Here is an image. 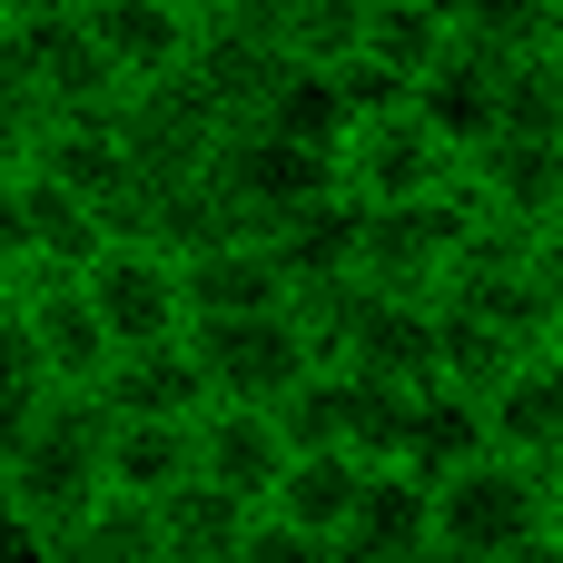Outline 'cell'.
<instances>
[{"mask_svg": "<svg viewBox=\"0 0 563 563\" xmlns=\"http://www.w3.org/2000/svg\"><path fill=\"white\" fill-rule=\"evenodd\" d=\"M198 485V416H109V495L168 505Z\"/></svg>", "mask_w": 563, "mask_h": 563, "instance_id": "cell-18", "label": "cell"}, {"mask_svg": "<svg viewBox=\"0 0 563 563\" xmlns=\"http://www.w3.org/2000/svg\"><path fill=\"white\" fill-rule=\"evenodd\" d=\"M188 356H198L208 406H257V416H277V406L327 366L297 307H277V317H228V327H188Z\"/></svg>", "mask_w": 563, "mask_h": 563, "instance_id": "cell-2", "label": "cell"}, {"mask_svg": "<svg viewBox=\"0 0 563 563\" xmlns=\"http://www.w3.org/2000/svg\"><path fill=\"white\" fill-rule=\"evenodd\" d=\"M554 40H563V0H554Z\"/></svg>", "mask_w": 563, "mask_h": 563, "instance_id": "cell-42", "label": "cell"}, {"mask_svg": "<svg viewBox=\"0 0 563 563\" xmlns=\"http://www.w3.org/2000/svg\"><path fill=\"white\" fill-rule=\"evenodd\" d=\"M495 139H563L554 59H505V129H495Z\"/></svg>", "mask_w": 563, "mask_h": 563, "instance_id": "cell-29", "label": "cell"}, {"mask_svg": "<svg viewBox=\"0 0 563 563\" xmlns=\"http://www.w3.org/2000/svg\"><path fill=\"white\" fill-rule=\"evenodd\" d=\"M336 386H346V406H336V445L366 465V475H396L406 465V386H376V376H346L336 366Z\"/></svg>", "mask_w": 563, "mask_h": 563, "instance_id": "cell-26", "label": "cell"}, {"mask_svg": "<svg viewBox=\"0 0 563 563\" xmlns=\"http://www.w3.org/2000/svg\"><path fill=\"white\" fill-rule=\"evenodd\" d=\"M0 267H20V178H0Z\"/></svg>", "mask_w": 563, "mask_h": 563, "instance_id": "cell-35", "label": "cell"}, {"mask_svg": "<svg viewBox=\"0 0 563 563\" xmlns=\"http://www.w3.org/2000/svg\"><path fill=\"white\" fill-rule=\"evenodd\" d=\"M158 10H178L188 30H208V20H218V0H158Z\"/></svg>", "mask_w": 563, "mask_h": 563, "instance_id": "cell-37", "label": "cell"}, {"mask_svg": "<svg viewBox=\"0 0 563 563\" xmlns=\"http://www.w3.org/2000/svg\"><path fill=\"white\" fill-rule=\"evenodd\" d=\"M544 59H554V79H563V40H554V49H544Z\"/></svg>", "mask_w": 563, "mask_h": 563, "instance_id": "cell-41", "label": "cell"}, {"mask_svg": "<svg viewBox=\"0 0 563 563\" xmlns=\"http://www.w3.org/2000/svg\"><path fill=\"white\" fill-rule=\"evenodd\" d=\"M495 563H563V534H554V525H544V534H525V544H505V554H495Z\"/></svg>", "mask_w": 563, "mask_h": 563, "instance_id": "cell-36", "label": "cell"}, {"mask_svg": "<svg viewBox=\"0 0 563 563\" xmlns=\"http://www.w3.org/2000/svg\"><path fill=\"white\" fill-rule=\"evenodd\" d=\"M0 495H10V515L49 544V534H69L99 495H109V416H99V396H40V416H30V435H20V455H10V475H0Z\"/></svg>", "mask_w": 563, "mask_h": 563, "instance_id": "cell-1", "label": "cell"}, {"mask_svg": "<svg viewBox=\"0 0 563 563\" xmlns=\"http://www.w3.org/2000/svg\"><path fill=\"white\" fill-rule=\"evenodd\" d=\"M0 563H49V554H40V534L10 515V495H0Z\"/></svg>", "mask_w": 563, "mask_h": 563, "instance_id": "cell-33", "label": "cell"}, {"mask_svg": "<svg viewBox=\"0 0 563 563\" xmlns=\"http://www.w3.org/2000/svg\"><path fill=\"white\" fill-rule=\"evenodd\" d=\"M544 525H554V534H563V465H554V475H544Z\"/></svg>", "mask_w": 563, "mask_h": 563, "instance_id": "cell-38", "label": "cell"}, {"mask_svg": "<svg viewBox=\"0 0 563 563\" xmlns=\"http://www.w3.org/2000/svg\"><path fill=\"white\" fill-rule=\"evenodd\" d=\"M238 563H336L327 534H297V525H277V515H257L247 534H238Z\"/></svg>", "mask_w": 563, "mask_h": 563, "instance_id": "cell-30", "label": "cell"}, {"mask_svg": "<svg viewBox=\"0 0 563 563\" xmlns=\"http://www.w3.org/2000/svg\"><path fill=\"white\" fill-rule=\"evenodd\" d=\"M465 168L426 139V119L406 109V99H386V109H356V129H346V148H336V198L346 208H416V198H445Z\"/></svg>", "mask_w": 563, "mask_h": 563, "instance_id": "cell-5", "label": "cell"}, {"mask_svg": "<svg viewBox=\"0 0 563 563\" xmlns=\"http://www.w3.org/2000/svg\"><path fill=\"white\" fill-rule=\"evenodd\" d=\"M465 198H475L495 228L534 238L563 208V139H485V148L465 158Z\"/></svg>", "mask_w": 563, "mask_h": 563, "instance_id": "cell-12", "label": "cell"}, {"mask_svg": "<svg viewBox=\"0 0 563 563\" xmlns=\"http://www.w3.org/2000/svg\"><path fill=\"white\" fill-rule=\"evenodd\" d=\"M0 99H30V59H20V30L0 20Z\"/></svg>", "mask_w": 563, "mask_h": 563, "instance_id": "cell-34", "label": "cell"}, {"mask_svg": "<svg viewBox=\"0 0 563 563\" xmlns=\"http://www.w3.org/2000/svg\"><path fill=\"white\" fill-rule=\"evenodd\" d=\"M406 109L426 119V139L465 168L495 129H505V59H475V49H445L416 89H406Z\"/></svg>", "mask_w": 563, "mask_h": 563, "instance_id": "cell-10", "label": "cell"}, {"mask_svg": "<svg viewBox=\"0 0 563 563\" xmlns=\"http://www.w3.org/2000/svg\"><path fill=\"white\" fill-rule=\"evenodd\" d=\"M267 257H277L287 297L356 287V208H346V198H317V208H297L287 228H267Z\"/></svg>", "mask_w": 563, "mask_h": 563, "instance_id": "cell-19", "label": "cell"}, {"mask_svg": "<svg viewBox=\"0 0 563 563\" xmlns=\"http://www.w3.org/2000/svg\"><path fill=\"white\" fill-rule=\"evenodd\" d=\"M356 89H346V69H327V59H287L277 79H267V99H257V119L247 129H267V139H287V148H307V158H327L336 168V148H346V129H356Z\"/></svg>", "mask_w": 563, "mask_h": 563, "instance_id": "cell-14", "label": "cell"}, {"mask_svg": "<svg viewBox=\"0 0 563 563\" xmlns=\"http://www.w3.org/2000/svg\"><path fill=\"white\" fill-rule=\"evenodd\" d=\"M30 139H40V109L30 99H0V178L30 168Z\"/></svg>", "mask_w": 563, "mask_h": 563, "instance_id": "cell-31", "label": "cell"}, {"mask_svg": "<svg viewBox=\"0 0 563 563\" xmlns=\"http://www.w3.org/2000/svg\"><path fill=\"white\" fill-rule=\"evenodd\" d=\"M416 563H475V554H455V544H426V554H416Z\"/></svg>", "mask_w": 563, "mask_h": 563, "instance_id": "cell-40", "label": "cell"}, {"mask_svg": "<svg viewBox=\"0 0 563 563\" xmlns=\"http://www.w3.org/2000/svg\"><path fill=\"white\" fill-rule=\"evenodd\" d=\"M10 307H20V267H0V327H10Z\"/></svg>", "mask_w": 563, "mask_h": 563, "instance_id": "cell-39", "label": "cell"}, {"mask_svg": "<svg viewBox=\"0 0 563 563\" xmlns=\"http://www.w3.org/2000/svg\"><path fill=\"white\" fill-rule=\"evenodd\" d=\"M49 563H158V505H129V495H99L69 534L40 544Z\"/></svg>", "mask_w": 563, "mask_h": 563, "instance_id": "cell-27", "label": "cell"}, {"mask_svg": "<svg viewBox=\"0 0 563 563\" xmlns=\"http://www.w3.org/2000/svg\"><path fill=\"white\" fill-rule=\"evenodd\" d=\"M30 416H40V396H0V475L20 455V435H30Z\"/></svg>", "mask_w": 563, "mask_h": 563, "instance_id": "cell-32", "label": "cell"}, {"mask_svg": "<svg viewBox=\"0 0 563 563\" xmlns=\"http://www.w3.org/2000/svg\"><path fill=\"white\" fill-rule=\"evenodd\" d=\"M208 198H218V218H228V238H267V228H287L297 208H317V198H336V168L327 158H307V148H287V139H267V129H228L218 148H208Z\"/></svg>", "mask_w": 563, "mask_h": 563, "instance_id": "cell-3", "label": "cell"}, {"mask_svg": "<svg viewBox=\"0 0 563 563\" xmlns=\"http://www.w3.org/2000/svg\"><path fill=\"white\" fill-rule=\"evenodd\" d=\"M20 59H30V109L40 119H119V69L89 49L79 20H49V30H20Z\"/></svg>", "mask_w": 563, "mask_h": 563, "instance_id": "cell-13", "label": "cell"}, {"mask_svg": "<svg viewBox=\"0 0 563 563\" xmlns=\"http://www.w3.org/2000/svg\"><path fill=\"white\" fill-rule=\"evenodd\" d=\"M356 495H366V465L356 455H287V475H277V495H267V515L277 525H297V534H346V515H356Z\"/></svg>", "mask_w": 563, "mask_h": 563, "instance_id": "cell-24", "label": "cell"}, {"mask_svg": "<svg viewBox=\"0 0 563 563\" xmlns=\"http://www.w3.org/2000/svg\"><path fill=\"white\" fill-rule=\"evenodd\" d=\"M99 416H208V386H198L188 336H178V346H129V356H109Z\"/></svg>", "mask_w": 563, "mask_h": 563, "instance_id": "cell-22", "label": "cell"}, {"mask_svg": "<svg viewBox=\"0 0 563 563\" xmlns=\"http://www.w3.org/2000/svg\"><path fill=\"white\" fill-rule=\"evenodd\" d=\"M10 327H20V346H30V366H40L49 396H99V376H109V327H99V307L79 297V277L20 267Z\"/></svg>", "mask_w": 563, "mask_h": 563, "instance_id": "cell-8", "label": "cell"}, {"mask_svg": "<svg viewBox=\"0 0 563 563\" xmlns=\"http://www.w3.org/2000/svg\"><path fill=\"white\" fill-rule=\"evenodd\" d=\"M79 297L99 307L109 356H129V346H178V336H188V297H178V257H168V247L109 238V247L79 267Z\"/></svg>", "mask_w": 563, "mask_h": 563, "instance_id": "cell-7", "label": "cell"}, {"mask_svg": "<svg viewBox=\"0 0 563 563\" xmlns=\"http://www.w3.org/2000/svg\"><path fill=\"white\" fill-rule=\"evenodd\" d=\"M178 297H188V327H228V317L297 307L287 277H277V257H267V238H208V247H188L178 257Z\"/></svg>", "mask_w": 563, "mask_h": 563, "instance_id": "cell-11", "label": "cell"}, {"mask_svg": "<svg viewBox=\"0 0 563 563\" xmlns=\"http://www.w3.org/2000/svg\"><path fill=\"white\" fill-rule=\"evenodd\" d=\"M485 445L505 465H563V346H525L495 386H485Z\"/></svg>", "mask_w": 563, "mask_h": 563, "instance_id": "cell-9", "label": "cell"}, {"mask_svg": "<svg viewBox=\"0 0 563 563\" xmlns=\"http://www.w3.org/2000/svg\"><path fill=\"white\" fill-rule=\"evenodd\" d=\"M277 475H287V426L277 416H257V406H208L198 416V485H218L228 505L267 515Z\"/></svg>", "mask_w": 563, "mask_h": 563, "instance_id": "cell-15", "label": "cell"}, {"mask_svg": "<svg viewBox=\"0 0 563 563\" xmlns=\"http://www.w3.org/2000/svg\"><path fill=\"white\" fill-rule=\"evenodd\" d=\"M257 515L247 505H228L218 485H178L168 505H158V563H238V534H247Z\"/></svg>", "mask_w": 563, "mask_h": 563, "instance_id": "cell-25", "label": "cell"}, {"mask_svg": "<svg viewBox=\"0 0 563 563\" xmlns=\"http://www.w3.org/2000/svg\"><path fill=\"white\" fill-rule=\"evenodd\" d=\"M475 238V198L465 178L445 198H416V208H356V287H386V297H426L445 287L455 247Z\"/></svg>", "mask_w": 563, "mask_h": 563, "instance_id": "cell-4", "label": "cell"}, {"mask_svg": "<svg viewBox=\"0 0 563 563\" xmlns=\"http://www.w3.org/2000/svg\"><path fill=\"white\" fill-rule=\"evenodd\" d=\"M455 49H475V59H544L554 49V0H455Z\"/></svg>", "mask_w": 563, "mask_h": 563, "instance_id": "cell-28", "label": "cell"}, {"mask_svg": "<svg viewBox=\"0 0 563 563\" xmlns=\"http://www.w3.org/2000/svg\"><path fill=\"white\" fill-rule=\"evenodd\" d=\"M99 247H109L99 208L20 168V267H40V277H79V267H89Z\"/></svg>", "mask_w": 563, "mask_h": 563, "instance_id": "cell-20", "label": "cell"}, {"mask_svg": "<svg viewBox=\"0 0 563 563\" xmlns=\"http://www.w3.org/2000/svg\"><path fill=\"white\" fill-rule=\"evenodd\" d=\"M426 544H435L426 485H416V475H366V495H356V515H346V534H336V563H416Z\"/></svg>", "mask_w": 563, "mask_h": 563, "instance_id": "cell-21", "label": "cell"}, {"mask_svg": "<svg viewBox=\"0 0 563 563\" xmlns=\"http://www.w3.org/2000/svg\"><path fill=\"white\" fill-rule=\"evenodd\" d=\"M426 525H435V544L495 563L505 544L544 534V475H534V465H505V455H475V465H455L445 485H426Z\"/></svg>", "mask_w": 563, "mask_h": 563, "instance_id": "cell-6", "label": "cell"}, {"mask_svg": "<svg viewBox=\"0 0 563 563\" xmlns=\"http://www.w3.org/2000/svg\"><path fill=\"white\" fill-rule=\"evenodd\" d=\"M30 178L89 198L99 228H109V208L139 188V168H129V148H119V119H40V139H30Z\"/></svg>", "mask_w": 563, "mask_h": 563, "instance_id": "cell-17", "label": "cell"}, {"mask_svg": "<svg viewBox=\"0 0 563 563\" xmlns=\"http://www.w3.org/2000/svg\"><path fill=\"white\" fill-rule=\"evenodd\" d=\"M79 30H89V49L119 69V89H158V79H178L188 49H198V30H188L178 10H158V0H79Z\"/></svg>", "mask_w": 563, "mask_h": 563, "instance_id": "cell-16", "label": "cell"}, {"mask_svg": "<svg viewBox=\"0 0 563 563\" xmlns=\"http://www.w3.org/2000/svg\"><path fill=\"white\" fill-rule=\"evenodd\" d=\"M475 455H495V445H485V396L416 386V406H406V465H396V475L445 485V475H455V465H475Z\"/></svg>", "mask_w": 563, "mask_h": 563, "instance_id": "cell-23", "label": "cell"}]
</instances>
